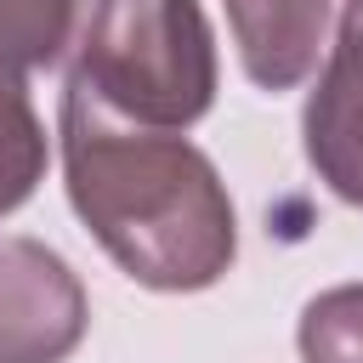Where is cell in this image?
<instances>
[{
	"label": "cell",
	"instance_id": "1",
	"mask_svg": "<svg viewBox=\"0 0 363 363\" xmlns=\"http://www.w3.org/2000/svg\"><path fill=\"white\" fill-rule=\"evenodd\" d=\"M62 170L79 221L147 289H204L233 267V199L216 164L153 125L108 113L79 79L62 91Z\"/></svg>",
	"mask_w": 363,
	"mask_h": 363
},
{
	"label": "cell",
	"instance_id": "2",
	"mask_svg": "<svg viewBox=\"0 0 363 363\" xmlns=\"http://www.w3.org/2000/svg\"><path fill=\"white\" fill-rule=\"evenodd\" d=\"M74 79L130 125H193L216 96V45L199 0H96Z\"/></svg>",
	"mask_w": 363,
	"mask_h": 363
},
{
	"label": "cell",
	"instance_id": "3",
	"mask_svg": "<svg viewBox=\"0 0 363 363\" xmlns=\"http://www.w3.org/2000/svg\"><path fill=\"white\" fill-rule=\"evenodd\" d=\"M85 289L34 238L0 233V363H62L85 335Z\"/></svg>",
	"mask_w": 363,
	"mask_h": 363
},
{
	"label": "cell",
	"instance_id": "4",
	"mask_svg": "<svg viewBox=\"0 0 363 363\" xmlns=\"http://www.w3.org/2000/svg\"><path fill=\"white\" fill-rule=\"evenodd\" d=\"M306 159L312 170L363 210V0H346L335 57L306 96Z\"/></svg>",
	"mask_w": 363,
	"mask_h": 363
},
{
	"label": "cell",
	"instance_id": "5",
	"mask_svg": "<svg viewBox=\"0 0 363 363\" xmlns=\"http://www.w3.org/2000/svg\"><path fill=\"white\" fill-rule=\"evenodd\" d=\"M244 74L261 91H289L318 68L329 0H227Z\"/></svg>",
	"mask_w": 363,
	"mask_h": 363
},
{
	"label": "cell",
	"instance_id": "6",
	"mask_svg": "<svg viewBox=\"0 0 363 363\" xmlns=\"http://www.w3.org/2000/svg\"><path fill=\"white\" fill-rule=\"evenodd\" d=\"M45 176V130L28 108L23 68L0 62V216H11Z\"/></svg>",
	"mask_w": 363,
	"mask_h": 363
},
{
	"label": "cell",
	"instance_id": "7",
	"mask_svg": "<svg viewBox=\"0 0 363 363\" xmlns=\"http://www.w3.org/2000/svg\"><path fill=\"white\" fill-rule=\"evenodd\" d=\"M74 6L79 0H0V62L11 68H45L74 40Z\"/></svg>",
	"mask_w": 363,
	"mask_h": 363
},
{
	"label": "cell",
	"instance_id": "8",
	"mask_svg": "<svg viewBox=\"0 0 363 363\" xmlns=\"http://www.w3.org/2000/svg\"><path fill=\"white\" fill-rule=\"evenodd\" d=\"M301 357L306 363H363V284L323 289L301 312Z\"/></svg>",
	"mask_w": 363,
	"mask_h": 363
}]
</instances>
